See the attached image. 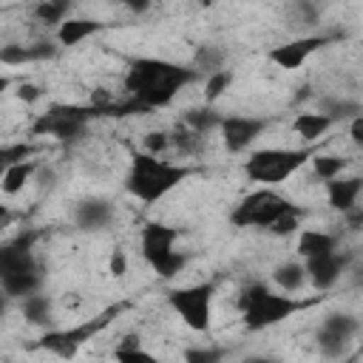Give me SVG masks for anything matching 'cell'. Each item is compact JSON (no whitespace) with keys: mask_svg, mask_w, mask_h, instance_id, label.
Segmentation results:
<instances>
[{"mask_svg":"<svg viewBox=\"0 0 363 363\" xmlns=\"http://www.w3.org/2000/svg\"><path fill=\"white\" fill-rule=\"evenodd\" d=\"M199 77L196 68H184L159 57H136L128 65L125 74V91L128 96L142 99L150 111L153 108H164L176 99V94L190 85Z\"/></svg>","mask_w":363,"mask_h":363,"instance_id":"cell-1","label":"cell"},{"mask_svg":"<svg viewBox=\"0 0 363 363\" xmlns=\"http://www.w3.org/2000/svg\"><path fill=\"white\" fill-rule=\"evenodd\" d=\"M187 176H190V167L164 162L156 153L142 150V153L130 156V170H128L125 187L133 199H139L145 204H153V201L164 199L173 187H179Z\"/></svg>","mask_w":363,"mask_h":363,"instance_id":"cell-2","label":"cell"},{"mask_svg":"<svg viewBox=\"0 0 363 363\" xmlns=\"http://www.w3.org/2000/svg\"><path fill=\"white\" fill-rule=\"evenodd\" d=\"M238 306H241V318L247 329H267L275 323H284L286 318H292L295 312L306 309L309 303H301L289 295H278L272 292L267 284H250L241 295H238Z\"/></svg>","mask_w":363,"mask_h":363,"instance_id":"cell-3","label":"cell"},{"mask_svg":"<svg viewBox=\"0 0 363 363\" xmlns=\"http://www.w3.org/2000/svg\"><path fill=\"white\" fill-rule=\"evenodd\" d=\"M312 156H315L312 147H264V150L250 153V159L244 164V173L250 176V182H258V184L269 187V184L286 182Z\"/></svg>","mask_w":363,"mask_h":363,"instance_id":"cell-4","label":"cell"},{"mask_svg":"<svg viewBox=\"0 0 363 363\" xmlns=\"http://www.w3.org/2000/svg\"><path fill=\"white\" fill-rule=\"evenodd\" d=\"M94 116H102V111L91 105H51L45 113H40L31 125L34 136H51L57 142H77L85 136L88 122Z\"/></svg>","mask_w":363,"mask_h":363,"instance_id":"cell-5","label":"cell"},{"mask_svg":"<svg viewBox=\"0 0 363 363\" xmlns=\"http://www.w3.org/2000/svg\"><path fill=\"white\" fill-rule=\"evenodd\" d=\"M176 241H179V230L167 224L153 221L142 230V255L162 278H173L187 267V255L176 250Z\"/></svg>","mask_w":363,"mask_h":363,"instance_id":"cell-6","label":"cell"},{"mask_svg":"<svg viewBox=\"0 0 363 363\" xmlns=\"http://www.w3.org/2000/svg\"><path fill=\"white\" fill-rule=\"evenodd\" d=\"M213 298H216V284H190L167 292L170 309L182 318V323L193 332H207L210 329V315H213Z\"/></svg>","mask_w":363,"mask_h":363,"instance_id":"cell-7","label":"cell"},{"mask_svg":"<svg viewBox=\"0 0 363 363\" xmlns=\"http://www.w3.org/2000/svg\"><path fill=\"white\" fill-rule=\"evenodd\" d=\"M289 207H295V204L286 201L284 196H278L275 190L261 187V190L244 196V199L235 204V210L230 213V221H233L235 227H264V230H269V224H272L275 218H281Z\"/></svg>","mask_w":363,"mask_h":363,"instance_id":"cell-8","label":"cell"},{"mask_svg":"<svg viewBox=\"0 0 363 363\" xmlns=\"http://www.w3.org/2000/svg\"><path fill=\"white\" fill-rule=\"evenodd\" d=\"M119 312H122V306H111V309L99 312L96 318H91V320L74 326V329H54V332H45V335L37 340V346L54 352L57 357H74L77 349H79L82 343H88L91 337H96Z\"/></svg>","mask_w":363,"mask_h":363,"instance_id":"cell-9","label":"cell"},{"mask_svg":"<svg viewBox=\"0 0 363 363\" xmlns=\"http://www.w3.org/2000/svg\"><path fill=\"white\" fill-rule=\"evenodd\" d=\"M360 323L354 315L349 312H332L323 318V323L318 326L315 332V340H318V349L323 357H340L349 346V340L357 335Z\"/></svg>","mask_w":363,"mask_h":363,"instance_id":"cell-10","label":"cell"},{"mask_svg":"<svg viewBox=\"0 0 363 363\" xmlns=\"http://www.w3.org/2000/svg\"><path fill=\"white\" fill-rule=\"evenodd\" d=\"M323 45H329V37H323V34L295 37V40H289V43L272 48V51H269V60H272L278 68H284V71H295V68H301L315 51H320Z\"/></svg>","mask_w":363,"mask_h":363,"instance_id":"cell-11","label":"cell"},{"mask_svg":"<svg viewBox=\"0 0 363 363\" xmlns=\"http://www.w3.org/2000/svg\"><path fill=\"white\" fill-rule=\"evenodd\" d=\"M221 142L230 153H241L247 150L267 128V119L258 116H224L221 119Z\"/></svg>","mask_w":363,"mask_h":363,"instance_id":"cell-12","label":"cell"},{"mask_svg":"<svg viewBox=\"0 0 363 363\" xmlns=\"http://www.w3.org/2000/svg\"><path fill=\"white\" fill-rule=\"evenodd\" d=\"M346 267H349V255H343L337 250L326 252V255L306 258V275L318 289H332L340 281V275L346 272Z\"/></svg>","mask_w":363,"mask_h":363,"instance_id":"cell-13","label":"cell"},{"mask_svg":"<svg viewBox=\"0 0 363 363\" xmlns=\"http://www.w3.org/2000/svg\"><path fill=\"white\" fill-rule=\"evenodd\" d=\"M113 221V204L108 199H99V196H91V199H82L77 207H74V224L85 233H99L105 230L108 224Z\"/></svg>","mask_w":363,"mask_h":363,"instance_id":"cell-14","label":"cell"},{"mask_svg":"<svg viewBox=\"0 0 363 363\" xmlns=\"http://www.w3.org/2000/svg\"><path fill=\"white\" fill-rule=\"evenodd\" d=\"M363 193V176H335L326 182V199L332 210H352L357 207V196Z\"/></svg>","mask_w":363,"mask_h":363,"instance_id":"cell-15","label":"cell"},{"mask_svg":"<svg viewBox=\"0 0 363 363\" xmlns=\"http://www.w3.org/2000/svg\"><path fill=\"white\" fill-rule=\"evenodd\" d=\"M40 284H43V275L40 269H14V272H0V286H3V295L11 298V301H23L26 295L31 292H40Z\"/></svg>","mask_w":363,"mask_h":363,"instance_id":"cell-16","label":"cell"},{"mask_svg":"<svg viewBox=\"0 0 363 363\" xmlns=\"http://www.w3.org/2000/svg\"><path fill=\"white\" fill-rule=\"evenodd\" d=\"M105 28V23H99V20H88V17H68V20H62L60 26H57V43L60 45H79L85 37H91V34H96V31H102Z\"/></svg>","mask_w":363,"mask_h":363,"instance_id":"cell-17","label":"cell"},{"mask_svg":"<svg viewBox=\"0 0 363 363\" xmlns=\"http://www.w3.org/2000/svg\"><path fill=\"white\" fill-rule=\"evenodd\" d=\"M337 250V238L332 233H323V230H301L298 235V255L306 261V258H315V255H326V252H335Z\"/></svg>","mask_w":363,"mask_h":363,"instance_id":"cell-18","label":"cell"},{"mask_svg":"<svg viewBox=\"0 0 363 363\" xmlns=\"http://www.w3.org/2000/svg\"><path fill=\"white\" fill-rule=\"evenodd\" d=\"M332 125H335V122H332L326 113H320V111H306V113H298V116H295L292 130H295L303 142H315V139H320Z\"/></svg>","mask_w":363,"mask_h":363,"instance_id":"cell-19","label":"cell"},{"mask_svg":"<svg viewBox=\"0 0 363 363\" xmlns=\"http://www.w3.org/2000/svg\"><path fill=\"white\" fill-rule=\"evenodd\" d=\"M34 170H37V164H34L31 159H26V162H14V164H6V167H3V179H0L3 193H6V196L20 193V190L28 184V179H31V173H34Z\"/></svg>","mask_w":363,"mask_h":363,"instance_id":"cell-20","label":"cell"},{"mask_svg":"<svg viewBox=\"0 0 363 363\" xmlns=\"http://www.w3.org/2000/svg\"><path fill=\"white\" fill-rule=\"evenodd\" d=\"M306 264H298V261H284L272 269V281L284 289V292H298L306 281Z\"/></svg>","mask_w":363,"mask_h":363,"instance_id":"cell-21","label":"cell"},{"mask_svg":"<svg viewBox=\"0 0 363 363\" xmlns=\"http://www.w3.org/2000/svg\"><path fill=\"white\" fill-rule=\"evenodd\" d=\"M318 111H320V113H326L332 122L354 119V116H360V113H363L360 102H354V99H340V96H323V99H318Z\"/></svg>","mask_w":363,"mask_h":363,"instance_id":"cell-22","label":"cell"},{"mask_svg":"<svg viewBox=\"0 0 363 363\" xmlns=\"http://www.w3.org/2000/svg\"><path fill=\"white\" fill-rule=\"evenodd\" d=\"M20 312L26 318V323H45L51 318V298L43 295V292H31L20 301Z\"/></svg>","mask_w":363,"mask_h":363,"instance_id":"cell-23","label":"cell"},{"mask_svg":"<svg viewBox=\"0 0 363 363\" xmlns=\"http://www.w3.org/2000/svg\"><path fill=\"white\" fill-rule=\"evenodd\" d=\"M221 113L218 111H213L210 105H204V108H190L187 113H184V119H182V125H187L190 130H196V133H207V130H213V128H218L221 125Z\"/></svg>","mask_w":363,"mask_h":363,"instance_id":"cell-24","label":"cell"},{"mask_svg":"<svg viewBox=\"0 0 363 363\" xmlns=\"http://www.w3.org/2000/svg\"><path fill=\"white\" fill-rule=\"evenodd\" d=\"M71 3H74V0H40V3L34 6V17H37L43 26H60L62 20H68Z\"/></svg>","mask_w":363,"mask_h":363,"instance_id":"cell-25","label":"cell"},{"mask_svg":"<svg viewBox=\"0 0 363 363\" xmlns=\"http://www.w3.org/2000/svg\"><path fill=\"white\" fill-rule=\"evenodd\" d=\"M346 159L343 156H332V153H315L312 156V170H315V176L320 179V182H329V179H335V176H340L343 170H346Z\"/></svg>","mask_w":363,"mask_h":363,"instance_id":"cell-26","label":"cell"},{"mask_svg":"<svg viewBox=\"0 0 363 363\" xmlns=\"http://www.w3.org/2000/svg\"><path fill=\"white\" fill-rule=\"evenodd\" d=\"M233 85V71L230 68H221V71H213L207 74V82H204V99L207 105H213L218 96H224Z\"/></svg>","mask_w":363,"mask_h":363,"instance_id":"cell-27","label":"cell"},{"mask_svg":"<svg viewBox=\"0 0 363 363\" xmlns=\"http://www.w3.org/2000/svg\"><path fill=\"white\" fill-rule=\"evenodd\" d=\"M193 68L204 71V74H213V71H221L224 68V51L216 48V45H199L196 57H193Z\"/></svg>","mask_w":363,"mask_h":363,"instance_id":"cell-28","label":"cell"},{"mask_svg":"<svg viewBox=\"0 0 363 363\" xmlns=\"http://www.w3.org/2000/svg\"><path fill=\"white\" fill-rule=\"evenodd\" d=\"M113 357H116V360H147V363L156 360L150 352H145V349L139 346V335H128V337L113 349Z\"/></svg>","mask_w":363,"mask_h":363,"instance_id":"cell-29","label":"cell"},{"mask_svg":"<svg viewBox=\"0 0 363 363\" xmlns=\"http://www.w3.org/2000/svg\"><path fill=\"white\" fill-rule=\"evenodd\" d=\"M301 218H303V210H301V207H289L281 218H275V221L269 224V233H275V235H289V233H295V230L301 227Z\"/></svg>","mask_w":363,"mask_h":363,"instance_id":"cell-30","label":"cell"},{"mask_svg":"<svg viewBox=\"0 0 363 363\" xmlns=\"http://www.w3.org/2000/svg\"><path fill=\"white\" fill-rule=\"evenodd\" d=\"M0 62L3 65H23V62H34V57H31V48L28 45L9 43V45L0 48Z\"/></svg>","mask_w":363,"mask_h":363,"instance_id":"cell-31","label":"cell"},{"mask_svg":"<svg viewBox=\"0 0 363 363\" xmlns=\"http://www.w3.org/2000/svg\"><path fill=\"white\" fill-rule=\"evenodd\" d=\"M34 150H37V147H34V145H26V142L6 145V147L0 150V162H3V167H6V164H14V162H26V159H31Z\"/></svg>","mask_w":363,"mask_h":363,"instance_id":"cell-32","label":"cell"},{"mask_svg":"<svg viewBox=\"0 0 363 363\" xmlns=\"http://www.w3.org/2000/svg\"><path fill=\"white\" fill-rule=\"evenodd\" d=\"M295 20H298L301 26L318 23V6L309 3V0H295Z\"/></svg>","mask_w":363,"mask_h":363,"instance_id":"cell-33","label":"cell"},{"mask_svg":"<svg viewBox=\"0 0 363 363\" xmlns=\"http://www.w3.org/2000/svg\"><path fill=\"white\" fill-rule=\"evenodd\" d=\"M221 357H224L221 349H187L184 352V360L187 363H216Z\"/></svg>","mask_w":363,"mask_h":363,"instance_id":"cell-34","label":"cell"},{"mask_svg":"<svg viewBox=\"0 0 363 363\" xmlns=\"http://www.w3.org/2000/svg\"><path fill=\"white\" fill-rule=\"evenodd\" d=\"M173 142H170V133H162V130H150L147 136H145V147H147V153H162L164 147H170Z\"/></svg>","mask_w":363,"mask_h":363,"instance_id":"cell-35","label":"cell"},{"mask_svg":"<svg viewBox=\"0 0 363 363\" xmlns=\"http://www.w3.org/2000/svg\"><path fill=\"white\" fill-rule=\"evenodd\" d=\"M28 48H31V57H34V62H43V60H54V57H57V45H54V43H48V40L31 43Z\"/></svg>","mask_w":363,"mask_h":363,"instance_id":"cell-36","label":"cell"},{"mask_svg":"<svg viewBox=\"0 0 363 363\" xmlns=\"http://www.w3.org/2000/svg\"><path fill=\"white\" fill-rule=\"evenodd\" d=\"M43 96V91L37 88V85H31V82H20L17 85V99H23V102H37Z\"/></svg>","mask_w":363,"mask_h":363,"instance_id":"cell-37","label":"cell"},{"mask_svg":"<svg viewBox=\"0 0 363 363\" xmlns=\"http://www.w3.org/2000/svg\"><path fill=\"white\" fill-rule=\"evenodd\" d=\"M125 269H128L125 252H122V250H113V255H111V272L119 278V275H125Z\"/></svg>","mask_w":363,"mask_h":363,"instance_id":"cell-38","label":"cell"},{"mask_svg":"<svg viewBox=\"0 0 363 363\" xmlns=\"http://www.w3.org/2000/svg\"><path fill=\"white\" fill-rule=\"evenodd\" d=\"M349 136H352V142H354V145H360V147H363V113L352 119V125H349Z\"/></svg>","mask_w":363,"mask_h":363,"instance_id":"cell-39","label":"cell"},{"mask_svg":"<svg viewBox=\"0 0 363 363\" xmlns=\"http://www.w3.org/2000/svg\"><path fill=\"white\" fill-rule=\"evenodd\" d=\"M125 9H130V11H136V14H142V11H147L150 6H153V0H119Z\"/></svg>","mask_w":363,"mask_h":363,"instance_id":"cell-40","label":"cell"},{"mask_svg":"<svg viewBox=\"0 0 363 363\" xmlns=\"http://www.w3.org/2000/svg\"><path fill=\"white\" fill-rule=\"evenodd\" d=\"M346 272H349V278H352V286H363V267H360V264L346 267Z\"/></svg>","mask_w":363,"mask_h":363,"instance_id":"cell-41","label":"cell"},{"mask_svg":"<svg viewBox=\"0 0 363 363\" xmlns=\"http://www.w3.org/2000/svg\"><path fill=\"white\" fill-rule=\"evenodd\" d=\"M201 3H213V0H201Z\"/></svg>","mask_w":363,"mask_h":363,"instance_id":"cell-42","label":"cell"}]
</instances>
